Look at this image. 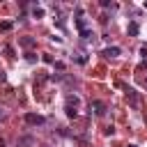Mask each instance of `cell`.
<instances>
[{
    "mask_svg": "<svg viewBox=\"0 0 147 147\" xmlns=\"http://www.w3.org/2000/svg\"><path fill=\"white\" fill-rule=\"evenodd\" d=\"M55 69L57 71H64V62H55Z\"/></svg>",
    "mask_w": 147,
    "mask_h": 147,
    "instance_id": "4fadbf2b",
    "label": "cell"
},
{
    "mask_svg": "<svg viewBox=\"0 0 147 147\" xmlns=\"http://www.w3.org/2000/svg\"><path fill=\"white\" fill-rule=\"evenodd\" d=\"M119 53H122V48H119V46H108V48H103V51H101V55H103V57H115V55H119Z\"/></svg>",
    "mask_w": 147,
    "mask_h": 147,
    "instance_id": "277c9868",
    "label": "cell"
},
{
    "mask_svg": "<svg viewBox=\"0 0 147 147\" xmlns=\"http://www.w3.org/2000/svg\"><path fill=\"white\" fill-rule=\"evenodd\" d=\"M23 122L30 124V126H41V124L46 122V117H44V115H37V113H25V115H23Z\"/></svg>",
    "mask_w": 147,
    "mask_h": 147,
    "instance_id": "3957f363",
    "label": "cell"
},
{
    "mask_svg": "<svg viewBox=\"0 0 147 147\" xmlns=\"http://www.w3.org/2000/svg\"><path fill=\"white\" fill-rule=\"evenodd\" d=\"M21 44H23V46H32V44H34V41H32V39H30V37H23V39H21Z\"/></svg>",
    "mask_w": 147,
    "mask_h": 147,
    "instance_id": "30bf717a",
    "label": "cell"
},
{
    "mask_svg": "<svg viewBox=\"0 0 147 147\" xmlns=\"http://www.w3.org/2000/svg\"><path fill=\"white\" fill-rule=\"evenodd\" d=\"M5 80H7V74H5L2 69H0V83H5Z\"/></svg>",
    "mask_w": 147,
    "mask_h": 147,
    "instance_id": "5bb4252c",
    "label": "cell"
},
{
    "mask_svg": "<svg viewBox=\"0 0 147 147\" xmlns=\"http://www.w3.org/2000/svg\"><path fill=\"white\" fill-rule=\"evenodd\" d=\"M101 7H113V9H115V5H113V2H108V0H101Z\"/></svg>",
    "mask_w": 147,
    "mask_h": 147,
    "instance_id": "7c38bea8",
    "label": "cell"
},
{
    "mask_svg": "<svg viewBox=\"0 0 147 147\" xmlns=\"http://www.w3.org/2000/svg\"><path fill=\"white\" fill-rule=\"evenodd\" d=\"M126 147H136V145H126Z\"/></svg>",
    "mask_w": 147,
    "mask_h": 147,
    "instance_id": "e0dca14e",
    "label": "cell"
},
{
    "mask_svg": "<svg viewBox=\"0 0 147 147\" xmlns=\"http://www.w3.org/2000/svg\"><path fill=\"white\" fill-rule=\"evenodd\" d=\"M32 142H34V138H30V136H23V138H18V145H23V147H25V145H32Z\"/></svg>",
    "mask_w": 147,
    "mask_h": 147,
    "instance_id": "ba28073f",
    "label": "cell"
},
{
    "mask_svg": "<svg viewBox=\"0 0 147 147\" xmlns=\"http://www.w3.org/2000/svg\"><path fill=\"white\" fill-rule=\"evenodd\" d=\"M78 106H80V99H78L76 94H69V96H67V106H64L67 117H76V115H78Z\"/></svg>",
    "mask_w": 147,
    "mask_h": 147,
    "instance_id": "6da1fadb",
    "label": "cell"
},
{
    "mask_svg": "<svg viewBox=\"0 0 147 147\" xmlns=\"http://www.w3.org/2000/svg\"><path fill=\"white\" fill-rule=\"evenodd\" d=\"M138 30H140V28H138V23H136V21H131V23H129V34H133V37H136V34H138Z\"/></svg>",
    "mask_w": 147,
    "mask_h": 147,
    "instance_id": "52a82bcc",
    "label": "cell"
},
{
    "mask_svg": "<svg viewBox=\"0 0 147 147\" xmlns=\"http://www.w3.org/2000/svg\"><path fill=\"white\" fill-rule=\"evenodd\" d=\"M106 103L103 101H99V99H94V101H90V113L94 115V117H103L106 115Z\"/></svg>",
    "mask_w": 147,
    "mask_h": 147,
    "instance_id": "7a4b0ae2",
    "label": "cell"
},
{
    "mask_svg": "<svg viewBox=\"0 0 147 147\" xmlns=\"http://www.w3.org/2000/svg\"><path fill=\"white\" fill-rule=\"evenodd\" d=\"M0 147H5V140H2V138H0Z\"/></svg>",
    "mask_w": 147,
    "mask_h": 147,
    "instance_id": "2e32d148",
    "label": "cell"
},
{
    "mask_svg": "<svg viewBox=\"0 0 147 147\" xmlns=\"http://www.w3.org/2000/svg\"><path fill=\"white\" fill-rule=\"evenodd\" d=\"M5 117H7V115H5V113H2V110H0V122H2V119H5Z\"/></svg>",
    "mask_w": 147,
    "mask_h": 147,
    "instance_id": "9a60e30c",
    "label": "cell"
},
{
    "mask_svg": "<svg viewBox=\"0 0 147 147\" xmlns=\"http://www.w3.org/2000/svg\"><path fill=\"white\" fill-rule=\"evenodd\" d=\"M25 60H28V62H34V60H37V55H34V53H28V55H25Z\"/></svg>",
    "mask_w": 147,
    "mask_h": 147,
    "instance_id": "8fae6325",
    "label": "cell"
},
{
    "mask_svg": "<svg viewBox=\"0 0 147 147\" xmlns=\"http://www.w3.org/2000/svg\"><path fill=\"white\" fill-rule=\"evenodd\" d=\"M11 28H14V23H11V21H2V23H0V30H2V32H9Z\"/></svg>",
    "mask_w": 147,
    "mask_h": 147,
    "instance_id": "8992f818",
    "label": "cell"
},
{
    "mask_svg": "<svg viewBox=\"0 0 147 147\" xmlns=\"http://www.w3.org/2000/svg\"><path fill=\"white\" fill-rule=\"evenodd\" d=\"M126 96H129V101H131L133 106H138V94H136L133 87H126Z\"/></svg>",
    "mask_w": 147,
    "mask_h": 147,
    "instance_id": "5b68a950",
    "label": "cell"
},
{
    "mask_svg": "<svg viewBox=\"0 0 147 147\" xmlns=\"http://www.w3.org/2000/svg\"><path fill=\"white\" fill-rule=\"evenodd\" d=\"M32 14H34L37 18H41V16H44V9H41V7H34V9H32Z\"/></svg>",
    "mask_w": 147,
    "mask_h": 147,
    "instance_id": "9c48e42d",
    "label": "cell"
}]
</instances>
